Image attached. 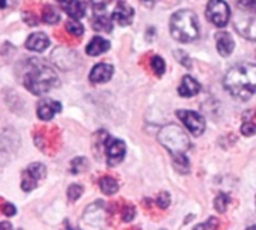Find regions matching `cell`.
Returning <instances> with one entry per match:
<instances>
[{
    "label": "cell",
    "mask_w": 256,
    "mask_h": 230,
    "mask_svg": "<svg viewBox=\"0 0 256 230\" xmlns=\"http://www.w3.org/2000/svg\"><path fill=\"white\" fill-rule=\"evenodd\" d=\"M23 86L34 95H44L59 86V77L52 66L38 59H29L20 66Z\"/></svg>",
    "instance_id": "obj_1"
},
{
    "label": "cell",
    "mask_w": 256,
    "mask_h": 230,
    "mask_svg": "<svg viewBox=\"0 0 256 230\" xmlns=\"http://www.w3.org/2000/svg\"><path fill=\"white\" fill-rule=\"evenodd\" d=\"M223 83L232 96L247 101L256 92V66L252 63L235 65L228 71Z\"/></svg>",
    "instance_id": "obj_2"
},
{
    "label": "cell",
    "mask_w": 256,
    "mask_h": 230,
    "mask_svg": "<svg viewBox=\"0 0 256 230\" xmlns=\"http://www.w3.org/2000/svg\"><path fill=\"white\" fill-rule=\"evenodd\" d=\"M172 36L180 42H192L199 36V24L194 12L188 9L178 11L172 15L169 24Z\"/></svg>",
    "instance_id": "obj_3"
},
{
    "label": "cell",
    "mask_w": 256,
    "mask_h": 230,
    "mask_svg": "<svg viewBox=\"0 0 256 230\" xmlns=\"http://www.w3.org/2000/svg\"><path fill=\"white\" fill-rule=\"evenodd\" d=\"M158 142L174 155H184L192 143L187 133L175 124L166 125L158 133Z\"/></svg>",
    "instance_id": "obj_4"
},
{
    "label": "cell",
    "mask_w": 256,
    "mask_h": 230,
    "mask_svg": "<svg viewBox=\"0 0 256 230\" xmlns=\"http://www.w3.org/2000/svg\"><path fill=\"white\" fill-rule=\"evenodd\" d=\"M206 18L217 27H224L230 18V9L223 0H210L206 5Z\"/></svg>",
    "instance_id": "obj_5"
},
{
    "label": "cell",
    "mask_w": 256,
    "mask_h": 230,
    "mask_svg": "<svg viewBox=\"0 0 256 230\" xmlns=\"http://www.w3.org/2000/svg\"><path fill=\"white\" fill-rule=\"evenodd\" d=\"M235 30L248 41H256V17L254 14L240 11L234 17Z\"/></svg>",
    "instance_id": "obj_6"
},
{
    "label": "cell",
    "mask_w": 256,
    "mask_h": 230,
    "mask_svg": "<svg viewBox=\"0 0 256 230\" xmlns=\"http://www.w3.org/2000/svg\"><path fill=\"white\" fill-rule=\"evenodd\" d=\"M47 169L41 163H34L30 164L24 172H23V179H22V188L29 193L38 187V184L46 178Z\"/></svg>",
    "instance_id": "obj_7"
},
{
    "label": "cell",
    "mask_w": 256,
    "mask_h": 230,
    "mask_svg": "<svg viewBox=\"0 0 256 230\" xmlns=\"http://www.w3.org/2000/svg\"><path fill=\"white\" fill-rule=\"evenodd\" d=\"M176 116L182 121L186 128L193 134V136H202L205 131V119L202 118V114L192 111V110H178Z\"/></svg>",
    "instance_id": "obj_8"
},
{
    "label": "cell",
    "mask_w": 256,
    "mask_h": 230,
    "mask_svg": "<svg viewBox=\"0 0 256 230\" xmlns=\"http://www.w3.org/2000/svg\"><path fill=\"white\" fill-rule=\"evenodd\" d=\"M126 154V146L122 140L107 137L106 140V155H107V164L110 167H114L120 164L125 158Z\"/></svg>",
    "instance_id": "obj_9"
},
{
    "label": "cell",
    "mask_w": 256,
    "mask_h": 230,
    "mask_svg": "<svg viewBox=\"0 0 256 230\" xmlns=\"http://www.w3.org/2000/svg\"><path fill=\"white\" fill-rule=\"evenodd\" d=\"M60 110H62L60 102L50 99V98H46V99L40 101L38 108H36V114L41 121H50L54 118V114L60 113Z\"/></svg>",
    "instance_id": "obj_10"
},
{
    "label": "cell",
    "mask_w": 256,
    "mask_h": 230,
    "mask_svg": "<svg viewBox=\"0 0 256 230\" xmlns=\"http://www.w3.org/2000/svg\"><path fill=\"white\" fill-rule=\"evenodd\" d=\"M113 75V66L108 63H98L92 68L89 80L92 83H107Z\"/></svg>",
    "instance_id": "obj_11"
},
{
    "label": "cell",
    "mask_w": 256,
    "mask_h": 230,
    "mask_svg": "<svg viewBox=\"0 0 256 230\" xmlns=\"http://www.w3.org/2000/svg\"><path fill=\"white\" fill-rule=\"evenodd\" d=\"M133 17H134V9L132 6L122 3V5H118L116 9L113 11L112 20L116 21L119 26H128V24H132Z\"/></svg>",
    "instance_id": "obj_12"
},
{
    "label": "cell",
    "mask_w": 256,
    "mask_h": 230,
    "mask_svg": "<svg viewBox=\"0 0 256 230\" xmlns=\"http://www.w3.org/2000/svg\"><path fill=\"white\" fill-rule=\"evenodd\" d=\"M50 45V39L46 33H41V32H36V33H32L28 39H26V48L30 50V51H36V53H41L44 50H47Z\"/></svg>",
    "instance_id": "obj_13"
},
{
    "label": "cell",
    "mask_w": 256,
    "mask_h": 230,
    "mask_svg": "<svg viewBox=\"0 0 256 230\" xmlns=\"http://www.w3.org/2000/svg\"><path fill=\"white\" fill-rule=\"evenodd\" d=\"M216 44H217V51H218L223 57L230 56L232 51H234V47H235L234 38H232L230 33H228V32H218V33L216 35Z\"/></svg>",
    "instance_id": "obj_14"
},
{
    "label": "cell",
    "mask_w": 256,
    "mask_h": 230,
    "mask_svg": "<svg viewBox=\"0 0 256 230\" xmlns=\"http://www.w3.org/2000/svg\"><path fill=\"white\" fill-rule=\"evenodd\" d=\"M178 92H180L181 96L190 98V96H194V95H198L200 92V84L192 75H184L182 80H181V84L178 87Z\"/></svg>",
    "instance_id": "obj_15"
},
{
    "label": "cell",
    "mask_w": 256,
    "mask_h": 230,
    "mask_svg": "<svg viewBox=\"0 0 256 230\" xmlns=\"http://www.w3.org/2000/svg\"><path fill=\"white\" fill-rule=\"evenodd\" d=\"M64 11L72 18V20H78L82 17H84L86 11H84V6L80 0H64L60 3Z\"/></svg>",
    "instance_id": "obj_16"
},
{
    "label": "cell",
    "mask_w": 256,
    "mask_h": 230,
    "mask_svg": "<svg viewBox=\"0 0 256 230\" xmlns=\"http://www.w3.org/2000/svg\"><path fill=\"white\" fill-rule=\"evenodd\" d=\"M110 48V42L101 36H94L89 44L86 45V53L89 56H100L102 53H106Z\"/></svg>",
    "instance_id": "obj_17"
},
{
    "label": "cell",
    "mask_w": 256,
    "mask_h": 230,
    "mask_svg": "<svg viewBox=\"0 0 256 230\" xmlns=\"http://www.w3.org/2000/svg\"><path fill=\"white\" fill-rule=\"evenodd\" d=\"M100 188L104 194L107 196H113L118 190H119V184L114 178H110V176H102L100 179Z\"/></svg>",
    "instance_id": "obj_18"
},
{
    "label": "cell",
    "mask_w": 256,
    "mask_h": 230,
    "mask_svg": "<svg viewBox=\"0 0 256 230\" xmlns=\"http://www.w3.org/2000/svg\"><path fill=\"white\" fill-rule=\"evenodd\" d=\"M92 26H94V29L96 32H106V33H108L113 29V20H110L106 15H100V17H96L92 21Z\"/></svg>",
    "instance_id": "obj_19"
},
{
    "label": "cell",
    "mask_w": 256,
    "mask_h": 230,
    "mask_svg": "<svg viewBox=\"0 0 256 230\" xmlns=\"http://www.w3.org/2000/svg\"><path fill=\"white\" fill-rule=\"evenodd\" d=\"M42 20L47 23V24H56L59 23L60 20V14L56 8L53 6H46L44 11H42Z\"/></svg>",
    "instance_id": "obj_20"
},
{
    "label": "cell",
    "mask_w": 256,
    "mask_h": 230,
    "mask_svg": "<svg viewBox=\"0 0 256 230\" xmlns=\"http://www.w3.org/2000/svg\"><path fill=\"white\" fill-rule=\"evenodd\" d=\"M174 167L180 173H188L190 172V164H188L186 154L184 155H174Z\"/></svg>",
    "instance_id": "obj_21"
},
{
    "label": "cell",
    "mask_w": 256,
    "mask_h": 230,
    "mask_svg": "<svg viewBox=\"0 0 256 230\" xmlns=\"http://www.w3.org/2000/svg\"><path fill=\"white\" fill-rule=\"evenodd\" d=\"M229 202H230L229 196H228V194H224V193H220V194L216 197V202H214V208H216V211H217L218 214L226 212V209H228V206H229Z\"/></svg>",
    "instance_id": "obj_22"
},
{
    "label": "cell",
    "mask_w": 256,
    "mask_h": 230,
    "mask_svg": "<svg viewBox=\"0 0 256 230\" xmlns=\"http://www.w3.org/2000/svg\"><path fill=\"white\" fill-rule=\"evenodd\" d=\"M66 30H68V33H71V35H74V36H82V35L84 33L83 24H82L80 21H77V20H70V21H66Z\"/></svg>",
    "instance_id": "obj_23"
},
{
    "label": "cell",
    "mask_w": 256,
    "mask_h": 230,
    "mask_svg": "<svg viewBox=\"0 0 256 230\" xmlns=\"http://www.w3.org/2000/svg\"><path fill=\"white\" fill-rule=\"evenodd\" d=\"M151 68L154 69V72L158 77H162L164 74V71H166V62H164V59L162 56H154L152 60H151Z\"/></svg>",
    "instance_id": "obj_24"
},
{
    "label": "cell",
    "mask_w": 256,
    "mask_h": 230,
    "mask_svg": "<svg viewBox=\"0 0 256 230\" xmlns=\"http://www.w3.org/2000/svg\"><path fill=\"white\" fill-rule=\"evenodd\" d=\"M236 8L244 12H250L256 15V0H238Z\"/></svg>",
    "instance_id": "obj_25"
},
{
    "label": "cell",
    "mask_w": 256,
    "mask_h": 230,
    "mask_svg": "<svg viewBox=\"0 0 256 230\" xmlns=\"http://www.w3.org/2000/svg\"><path fill=\"white\" fill-rule=\"evenodd\" d=\"M66 194H68V200H70V202H76V200L80 199V196L83 194V187L78 185V184H72V185L68 187Z\"/></svg>",
    "instance_id": "obj_26"
},
{
    "label": "cell",
    "mask_w": 256,
    "mask_h": 230,
    "mask_svg": "<svg viewBox=\"0 0 256 230\" xmlns=\"http://www.w3.org/2000/svg\"><path fill=\"white\" fill-rule=\"evenodd\" d=\"M86 169H88V160L86 158L80 157V158L72 160V163H71V172L72 173H82Z\"/></svg>",
    "instance_id": "obj_27"
},
{
    "label": "cell",
    "mask_w": 256,
    "mask_h": 230,
    "mask_svg": "<svg viewBox=\"0 0 256 230\" xmlns=\"http://www.w3.org/2000/svg\"><path fill=\"white\" fill-rule=\"evenodd\" d=\"M156 203H157V206H158V208L166 209V208L170 205V194H169L168 191L160 193V194H158V197H157V200H156Z\"/></svg>",
    "instance_id": "obj_28"
},
{
    "label": "cell",
    "mask_w": 256,
    "mask_h": 230,
    "mask_svg": "<svg viewBox=\"0 0 256 230\" xmlns=\"http://www.w3.org/2000/svg\"><path fill=\"white\" fill-rule=\"evenodd\" d=\"M175 56H176V60H178L180 63H182V66H186L187 69L192 68V60H190V57L187 56V53L178 50V51H175Z\"/></svg>",
    "instance_id": "obj_29"
},
{
    "label": "cell",
    "mask_w": 256,
    "mask_h": 230,
    "mask_svg": "<svg viewBox=\"0 0 256 230\" xmlns=\"http://www.w3.org/2000/svg\"><path fill=\"white\" fill-rule=\"evenodd\" d=\"M217 226H218V221L216 218H210L206 223H202V224L196 226L193 230H214Z\"/></svg>",
    "instance_id": "obj_30"
},
{
    "label": "cell",
    "mask_w": 256,
    "mask_h": 230,
    "mask_svg": "<svg viewBox=\"0 0 256 230\" xmlns=\"http://www.w3.org/2000/svg\"><path fill=\"white\" fill-rule=\"evenodd\" d=\"M256 133V125L253 122H244L241 125V134L246 136V137H250Z\"/></svg>",
    "instance_id": "obj_31"
},
{
    "label": "cell",
    "mask_w": 256,
    "mask_h": 230,
    "mask_svg": "<svg viewBox=\"0 0 256 230\" xmlns=\"http://www.w3.org/2000/svg\"><path fill=\"white\" fill-rule=\"evenodd\" d=\"M86 2L96 11H102L106 6H107V2L108 0H86Z\"/></svg>",
    "instance_id": "obj_32"
},
{
    "label": "cell",
    "mask_w": 256,
    "mask_h": 230,
    "mask_svg": "<svg viewBox=\"0 0 256 230\" xmlns=\"http://www.w3.org/2000/svg\"><path fill=\"white\" fill-rule=\"evenodd\" d=\"M134 215H136V209L133 208V206H128L125 211H124V215H122V220L125 221V223H130L133 218H134Z\"/></svg>",
    "instance_id": "obj_33"
},
{
    "label": "cell",
    "mask_w": 256,
    "mask_h": 230,
    "mask_svg": "<svg viewBox=\"0 0 256 230\" xmlns=\"http://www.w3.org/2000/svg\"><path fill=\"white\" fill-rule=\"evenodd\" d=\"M16 212H17V209H16L14 205L6 203V205L4 206V214H5L6 217H12V215H16Z\"/></svg>",
    "instance_id": "obj_34"
},
{
    "label": "cell",
    "mask_w": 256,
    "mask_h": 230,
    "mask_svg": "<svg viewBox=\"0 0 256 230\" xmlns=\"http://www.w3.org/2000/svg\"><path fill=\"white\" fill-rule=\"evenodd\" d=\"M0 230H12V226L10 223H0Z\"/></svg>",
    "instance_id": "obj_35"
},
{
    "label": "cell",
    "mask_w": 256,
    "mask_h": 230,
    "mask_svg": "<svg viewBox=\"0 0 256 230\" xmlns=\"http://www.w3.org/2000/svg\"><path fill=\"white\" fill-rule=\"evenodd\" d=\"M246 230H256V226H250V227H247Z\"/></svg>",
    "instance_id": "obj_36"
},
{
    "label": "cell",
    "mask_w": 256,
    "mask_h": 230,
    "mask_svg": "<svg viewBox=\"0 0 256 230\" xmlns=\"http://www.w3.org/2000/svg\"><path fill=\"white\" fill-rule=\"evenodd\" d=\"M58 2H59V3H62V2H64V0H58Z\"/></svg>",
    "instance_id": "obj_37"
}]
</instances>
